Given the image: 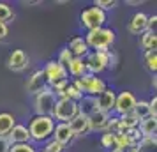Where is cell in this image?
Returning a JSON list of instances; mask_svg holds the SVG:
<instances>
[{"label":"cell","mask_w":157,"mask_h":152,"mask_svg":"<svg viewBox=\"0 0 157 152\" xmlns=\"http://www.w3.org/2000/svg\"><path fill=\"white\" fill-rule=\"evenodd\" d=\"M115 41V32L111 29H95L88 30V34L85 36V43L88 48H92L95 51H109V46Z\"/></svg>","instance_id":"cell-1"},{"label":"cell","mask_w":157,"mask_h":152,"mask_svg":"<svg viewBox=\"0 0 157 152\" xmlns=\"http://www.w3.org/2000/svg\"><path fill=\"white\" fill-rule=\"evenodd\" d=\"M134 104H136V97L132 95V92H122V94L117 95L115 99V111L118 115H127V113H132L134 110Z\"/></svg>","instance_id":"cell-9"},{"label":"cell","mask_w":157,"mask_h":152,"mask_svg":"<svg viewBox=\"0 0 157 152\" xmlns=\"http://www.w3.org/2000/svg\"><path fill=\"white\" fill-rule=\"evenodd\" d=\"M43 152H44V150H43Z\"/></svg>","instance_id":"cell-38"},{"label":"cell","mask_w":157,"mask_h":152,"mask_svg":"<svg viewBox=\"0 0 157 152\" xmlns=\"http://www.w3.org/2000/svg\"><path fill=\"white\" fill-rule=\"evenodd\" d=\"M13 18H14L13 7L9 4H6V2H0V23H6L7 25V21H11Z\"/></svg>","instance_id":"cell-26"},{"label":"cell","mask_w":157,"mask_h":152,"mask_svg":"<svg viewBox=\"0 0 157 152\" xmlns=\"http://www.w3.org/2000/svg\"><path fill=\"white\" fill-rule=\"evenodd\" d=\"M155 25H157V16H148V21H147V32H154L155 34Z\"/></svg>","instance_id":"cell-35"},{"label":"cell","mask_w":157,"mask_h":152,"mask_svg":"<svg viewBox=\"0 0 157 152\" xmlns=\"http://www.w3.org/2000/svg\"><path fill=\"white\" fill-rule=\"evenodd\" d=\"M64 97H65V99H71V101H74V103H78L79 99L83 97V94H81L78 88L72 85V83H69L67 88H65V92H64Z\"/></svg>","instance_id":"cell-28"},{"label":"cell","mask_w":157,"mask_h":152,"mask_svg":"<svg viewBox=\"0 0 157 152\" xmlns=\"http://www.w3.org/2000/svg\"><path fill=\"white\" fill-rule=\"evenodd\" d=\"M57 103V95L51 90L48 85L36 94V101H34V110H36V115H43V117H51L53 113V106Z\"/></svg>","instance_id":"cell-5"},{"label":"cell","mask_w":157,"mask_h":152,"mask_svg":"<svg viewBox=\"0 0 157 152\" xmlns=\"http://www.w3.org/2000/svg\"><path fill=\"white\" fill-rule=\"evenodd\" d=\"M147 21H148V16L145 13H136L132 16V20L129 21V32L136 34V36H141L147 32Z\"/></svg>","instance_id":"cell-17"},{"label":"cell","mask_w":157,"mask_h":152,"mask_svg":"<svg viewBox=\"0 0 157 152\" xmlns=\"http://www.w3.org/2000/svg\"><path fill=\"white\" fill-rule=\"evenodd\" d=\"M16 126V119L11 113H0V138H6Z\"/></svg>","instance_id":"cell-22"},{"label":"cell","mask_w":157,"mask_h":152,"mask_svg":"<svg viewBox=\"0 0 157 152\" xmlns=\"http://www.w3.org/2000/svg\"><path fill=\"white\" fill-rule=\"evenodd\" d=\"M78 113L85 117H90L94 111H97V103H95V97H90V95H83L78 103Z\"/></svg>","instance_id":"cell-18"},{"label":"cell","mask_w":157,"mask_h":152,"mask_svg":"<svg viewBox=\"0 0 157 152\" xmlns=\"http://www.w3.org/2000/svg\"><path fill=\"white\" fill-rule=\"evenodd\" d=\"M108 122H109V113L101 111V110L94 111L92 115L88 117V127H90V131H106Z\"/></svg>","instance_id":"cell-13"},{"label":"cell","mask_w":157,"mask_h":152,"mask_svg":"<svg viewBox=\"0 0 157 152\" xmlns=\"http://www.w3.org/2000/svg\"><path fill=\"white\" fill-rule=\"evenodd\" d=\"M117 6L115 0H95V7L101 11H108V9H113Z\"/></svg>","instance_id":"cell-32"},{"label":"cell","mask_w":157,"mask_h":152,"mask_svg":"<svg viewBox=\"0 0 157 152\" xmlns=\"http://www.w3.org/2000/svg\"><path fill=\"white\" fill-rule=\"evenodd\" d=\"M7 34H9V27L6 23H0V41H4L7 37Z\"/></svg>","instance_id":"cell-36"},{"label":"cell","mask_w":157,"mask_h":152,"mask_svg":"<svg viewBox=\"0 0 157 152\" xmlns=\"http://www.w3.org/2000/svg\"><path fill=\"white\" fill-rule=\"evenodd\" d=\"M145 65L152 72L157 71V51H145Z\"/></svg>","instance_id":"cell-27"},{"label":"cell","mask_w":157,"mask_h":152,"mask_svg":"<svg viewBox=\"0 0 157 152\" xmlns=\"http://www.w3.org/2000/svg\"><path fill=\"white\" fill-rule=\"evenodd\" d=\"M69 127H71L74 138H76V136H85L86 133L90 131V127H88V117L78 113V115L69 122Z\"/></svg>","instance_id":"cell-16"},{"label":"cell","mask_w":157,"mask_h":152,"mask_svg":"<svg viewBox=\"0 0 157 152\" xmlns=\"http://www.w3.org/2000/svg\"><path fill=\"white\" fill-rule=\"evenodd\" d=\"M140 131H141V138H154L157 131V119L154 117H147L140 122Z\"/></svg>","instance_id":"cell-21"},{"label":"cell","mask_w":157,"mask_h":152,"mask_svg":"<svg viewBox=\"0 0 157 152\" xmlns=\"http://www.w3.org/2000/svg\"><path fill=\"white\" fill-rule=\"evenodd\" d=\"M30 134V140L36 142H43L46 138H50L53 134L55 129V120L51 117H43V115H36L30 120V126L27 127Z\"/></svg>","instance_id":"cell-2"},{"label":"cell","mask_w":157,"mask_h":152,"mask_svg":"<svg viewBox=\"0 0 157 152\" xmlns=\"http://www.w3.org/2000/svg\"><path fill=\"white\" fill-rule=\"evenodd\" d=\"M67 50L71 51L72 57L83 58V55L88 53V46H86V43H85V39H83V37H72Z\"/></svg>","instance_id":"cell-19"},{"label":"cell","mask_w":157,"mask_h":152,"mask_svg":"<svg viewBox=\"0 0 157 152\" xmlns=\"http://www.w3.org/2000/svg\"><path fill=\"white\" fill-rule=\"evenodd\" d=\"M65 69H67V74H71V76H74V78H81V76L88 74V72H86V65H85V60H83V58L72 57V60L69 62V65H67Z\"/></svg>","instance_id":"cell-20"},{"label":"cell","mask_w":157,"mask_h":152,"mask_svg":"<svg viewBox=\"0 0 157 152\" xmlns=\"http://www.w3.org/2000/svg\"><path fill=\"white\" fill-rule=\"evenodd\" d=\"M53 140H55L57 143H60L62 147L71 143L72 140H74V134H72L69 124H62V122L57 124L55 129H53Z\"/></svg>","instance_id":"cell-12"},{"label":"cell","mask_w":157,"mask_h":152,"mask_svg":"<svg viewBox=\"0 0 157 152\" xmlns=\"http://www.w3.org/2000/svg\"><path fill=\"white\" fill-rule=\"evenodd\" d=\"M27 65H29V57H27V53L23 50H14L7 58V67L11 71L14 72H20L23 69H27Z\"/></svg>","instance_id":"cell-10"},{"label":"cell","mask_w":157,"mask_h":152,"mask_svg":"<svg viewBox=\"0 0 157 152\" xmlns=\"http://www.w3.org/2000/svg\"><path fill=\"white\" fill-rule=\"evenodd\" d=\"M64 149L65 147H62L60 143H57L55 140H51L50 143L44 147V152H64Z\"/></svg>","instance_id":"cell-33"},{"label":"cell","mask_w":157,"mask_h":152,"mask_svg":"<svg viewBox=\"0 0 157 152\" xmlns=\"http://www.w3.org/2000/svg\"><path fill=\"white\" fill-rule=\"evenodd\" d=\"M44 87H46V80H44L43 71H36L29 80H27V83H25V88H27L29 94H39Z\"/></svg>","instance_id":"cell-15"},{"label":"cell","mask_w":157,"mask_h":152,"mask_svg":"<svg viewBox=\"0 0 157 152\" xmlns=\"http://www.w3.org/2000/svg\"><path fill=\"white\" fill-rule=\"evenodd\" d=\"M72 85L78 88L81 94L90 95V97H97V95H101L106 90L104 81L101 80V78L92 76V74H85V76H81V78H76V81H74Z\"/></svg>","instance_id":"cell-3"},{"label":"cell","mask_w":157,"mask_h":152,"mask_svg":"<svg viewBox=\"0 0 157 152\" xmlns=\"http://www.w3.org/2000/svg\"><path fill=\"white\" fill-rule=\"evenodd\" d=\"M85 65L86 72L92 76L97 72H102L106 67H111V53L109 51H94L86 57Z\"/></svg>","instance_id":"cell-6"},{"label":"cell","mask_w":157,"mask_h":152,"mask_svg":"<svg viewBox=\"0 0 157 152\" xmlns=\"http://www.w3.org/2000/svg\"><path fill=\"white\" fill-rule=\"evenodd\" d=\"M101 143H102V147L104 149H117V143H115V134H111V133H106V134H102V138H101Z\"/></svg>","instance_id":"cell-29"},{"label":"cell","mask_w":157,"mask_h":152,"mask_svg":"<svg viewBox=\"0 0 157 152\" xmlns=\"http://www.w3.org/2000/svg\"><path fill=\"white\" fill-rule=\"evenodd\" d=\"M6 140L9 142V145H20V143H30V134H29V129L21 126V124H16L14 127L11 129Z\"/></svg>","instance_id":"cell-11"},{"label":"cell","mask_w":157,"mask_h":152,"mask_svg":"<svg viewBox=\"0 0 157 152\" xmlns=\"http://www.w3.org/2000/svg\"><path fill=\"white\" fill-rule=\"evenodd\" d=\"M71 60H72V55H71V51H69L67 48H65V50H62V51H60V57H58V60H57V62H58L60 65H64V67H67Z\"/></svg>","instance_id":"cell-30"},{"label":"cell","mask_w":157,"mask_h":152,"mask_svg":"<svg viewBox=\"0 0 157 152\" xmlns=\"http://www.w3.org/2000/svg\"><path fill=\"white\" fill-rule=\"evenodd\" d=\"M148 108H150V117L157 119V97H155V95L148 101Z\"/></svg>","instance_id":"cell-34"},{"label":"cell","mask_w":157,"mask_h":152,"mask_svg":"<svg viewBox=\"0 0 157 152\" xmlns=\"http://www.w3.org/2000/svg\"><path fill=\"white\" fill-rule=\"evenodd\" d=\"M115 99H117V94H115L111 88H106L101 95L95 97V103H97V110L101 111H106L109 113L111 110L115 108Z\"/></svg>","instance_id":"cell-14"},{"label":"cell","mask_w":157,"mask_h":152,"mask_svg":"<svg viewBox=\"0 0 157 152\" xmlns=\"http://www.w3.org/2000/svg\"><path fill=\"white\" fill-rule=\"evenodd\" d=\"M141 46L145 51H155L157 36L154 32H145V34H141Z\"/></svg>","instance_id":"cell-23"},{"label":"cell","mask_w":157,"mask_h":152,"mask_svg":"<svg viewBox=\"0 0 157 152\" xmlns=\"http://www.w3.org/2000/svg\"><path fill=\"white\" fill-rule=\"evenodd\" d=\"M9 152H36V149L30 143H20V145H11Z\"/></svg>","instance_id":"cell-31"},{"label":"cell","mask_w":157,"mask_h":152,"mask_svg":"<svg viewBox=\"0 0 157 152\" xmlns=\"http://www.w3.org/2000/svg\"><path fill=\"white\" fill-rule=\"evenodd\" d=\"M120 127H122V133L124 131H129V129H136L140 126V120L134 117V113H127V115H122L120 119Z\"/></svg>","instance_id":"cell-24"},{"label":"cell","mask_w":157,"mask_h":152,"mask_svg":"<svg viewBox=\"0 0 157 152\" xmlns=\"http://www.w3.org/2000/svg\"><path fill=\"white\" fill-rule=\"evenodd\" d=\"M9 149H11L9 142L6 138H0V152H9Z\"/></svg>","instance_id":"cell-37"},{"label":"cell","mask_w":157,"mask_h":152,"mask_svg":"<svg viewBox=\"0 0 157 152\" xmlns=\"http://www.w3.org/2000/svg\"><path fill=\"white\" fill-rule=\"evenodd\" d=\"M104 21H106V13L97 7H88L81 13V25L88 30L101 29Z\"/></svg>","instance_id":"cell-7"},{"label":"cell","mask_w":157,"mask_h":152,"mask_svg":"<svg viewBox=\"0 0 157 152\" xmlns=\"http://www.w3.org/2000/svg\"><path fill=\"white\" fill-rule=\"evenodd\" d=\"M132 113L134 117L141 122L143 119H147L150 117V108H148V101H136L134 104V110H132Z\"/></svg>","instance_id":"cell-25"},{"label":"cell","mask_w":157,"mask_h":152,"mask_svg":"<svg viewBox=\"0 0 157 152\" xmlns=\"http://www.w3.org/2000/svg\"><path fill=\"white\" fill-rule=\"evenodd\" d=\"M78 115V104L71 99H57L55 106H53V113H51V119L53 120H60L62 124H69Z\"/></svg>","instance_id":"cell-4"},{"label":"cell","mask_w":157,"mask_h":152,"mask_svg":"<svg viewBox=\"0 0 157 152\" xmlns=\"http://www.w3.org/2000/svg\"><path fill=\"white\" fill-rule=\"evenodd\" d=\"M44 72V80L48 83V87H53L55 83L58 81H64L67 80V69H65L64 65H60L57 60H51L46 64V67L43 69Z\"/></svg>","instance_id":"cell-8"}]
</instances>
